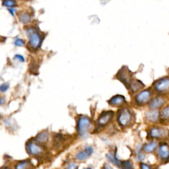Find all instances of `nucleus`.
I'll use <instances>...</instances> for the list:
<instances>
[{
  "label": "nucleus",
  "mask_w": 169,
  "mask_h": 169,
  "mask_svg": "<svg viewBox=\"0 0 169 169\" xmlns=\"http://www.w3.org/2000/svg\"><path fill=\"white\" fill-rule=\"evenodd\" d=\"M121 73H118V76H119V79L121 81H122L123 82L125 83L126 84V85H129V82L130 81V75L127 72L126 69H121L120 71Z\"/></svg>",
  "instance_id": "14"
},
{
  "label": "nucleus",
  "mask_w": 169,
  "mask_h": 169,
  "mask_svg": "<svg viewBox=\"0 0 169 169\" xmlns=\"http://www.w3.org/2000/svg\"><path fill=\"white\" fill-rule=\"evenodd\" d=\"M161 117L164 120H169V106H165L162 110Z\"/></svg>",
  "instance_id": "19"
},
{
  "label": "nucleus",
  "mask_w": 169,
  "mask_h": 169,
  "mask_svg": "<svg viewBox=\"0 0 169 169\" xmlns=\"http://www.w3.org/2000/svg\"><path fill=\"white\" fill-rule=\"evenodd\" d=\"M106 157L107 159L109 161H110L112 163H113L114 165H116L118 167H122V162H120L119 160L117 159L116 156L112 153H108V154H106Z\"/></svg>",
  "instance_id": "15"
},
{
  "label": "nucleus",
  "mask_w": 169,
  "mask_h": 169,
  "mask_svg": "<svg viewBox=\"0 0 169 169\" xmlns=\"http://www.w3.org/2000/svg\"><path fill=\"white\" fill-rule=\"evenodd\" d=\"M29 165L28 161H23L15 165V169H27Z\"/></svg>",
  "instance_id": "21"
},
{
  "label": "nucleus",
  "mask_w": 169,
  "mask_h": 169,
  "mask_svg": "<svg viewBox=\"0 0 169 169\" xmlns=\"http://www.w3.org/2000/svg\"><path fill=\"white\" fill-rule=\"evenodd\" d=\"M20 20L23 23H27L30 20V16L27 13H23L20 15Z\"/></svg>",
  "instance_id": "22"
},
{
  "label": "nucleus",
  "mask_w": 169,
  "mask_h": 169,
  "mask_svg": "<svg viewBox=\"0 0 169 169\" xmlns=\"http://www.w3.org/2000/svg\"><path fill=\"white\" fill-rule=\"evenodd\" d=\"M126 102V99L122 95H116L109 100V104L113 106H120Z\"/></svg>",
  "instance_id": "12"
},
{
  "label": "nucleus",
  "mask_w": 169,
  "mask_h": 169,
  "mask_svg": "<svg viewBox=\"0 0 169 169\" xmlns=\"http://www.w3.org/2000/svg\"><path fill=\"white\" fill-rule=\"evenodd\" d=\"M9 87V85L8 83H3L0 86V90H1V92H5L7 91Z\"/></svg>",
  "instance_id": "25"
},
{
  "label": "nucleus",
  "mask_w": 169,
  "mask_h": 169,
  "mask_svg": "<svg viewBox=\"0 0 169 169\" xmlns=\"http://www.w3.org/2000/svg\"><path fill=\"white\" fill-rule=\"evenodd\" d=\"M122 168L123 169H134L133 162L130 161H124L122 162Z\"/></svg>",
  "instance_id": "20"
},
{
  "label": "nucleus",
  "mask_w": 169,
  "mask_h": 169,
  "mask_svg": "<svg viewBox=\"0 0 169 169\" xmlns=\"http://www.w3.org/2000/svg\"><path fill=\"white\" fill-rule=\"evenodd\" d=\"M137 159L139 160V161H142L143 160L145 159V156L144 154H143L142 153H138V154H137Z\"/></svg>",
  "instance_id": "27"
},
{
  "label": "nucleus",
  "mask_w": 169,
  "mask_h": 169,
  "mask_svg": "<svg viewBox=\"0 0 169 169\" xmlns=\"http://www.w3.org/2000/svg\"><path fill=\"white\" fill-rule=\"evenodd\" d=\"M14 44L15 46H23L25 44V42L23 40H22V39L17 37V38L15 39Z\"/></svg>",
  "instance_id": "24"
},
{
  "label": "nucleus",
  "mask_w": 169,
  "mask_h": 169,
  "mask_svg": "<svg viewBox=\"0 0 169 169\" xmlns=\"http://www.w3.org/2000/svg\"><path fill=\"white\" fill-rule=\"evenodd\" d=\"M129 86L131 87V91H137L140 89H141V87H143V84L140 81L134 80L131 82V84Z\"/></svg>",
  "instance_id": "18"
},
{
  "label": "nucleus",
  "mask_w": 169,
  "mask_h": 169,
  "mask_svg": "<svg viewBox=\"0 0 169 169\" xmlns=\"http://www.w3.org/2000/svg\"><path fill=\"white\" fill-rule=\"evenodd\" d=\"M3 5L7 7L13 8V7L17 5V2L15 1H12V0H7V1H3Z\"/></svg>",
  "instance_id": "23"
},
{
  "label": "nucleus",
  "mask_w": 169,
  "mask_h": 169,
  "mask_svg": "<svg viewBox=\"0 0 169 169\" xmlns=\"http://www.w3.org/2000/svg\"><path fill=\"white\" fill-rule=\"evenodd\" d=\"M102 169H113V168L111 167V166L109 164H108V163H106V164H104V167H103V168H102Z\"/></svg>",
  "instance_id": "31"
},
{
  "label": "nucleus",
  "mask_w": 169,
  "mask_h": 169,
  "mask_svg": "<svg viewBox=\"0 0 169 169\" xmlns=\"http://www.w3.org/2000/svg\"><path fill=\"white\" fill-rule=\"evenodd\" d=\"M27 150L30 155H38L42 152V149L38 145L33 142L28 143L27 144Z\"/></svg>",
  "instance_id": "11"
},
{
  "label": "nucleus",
  "mask_w": 169,
  "mask_h": 169,
  "mask_svg": "<svg viewBox=\"0 0 169 169\" xmlns=\"http://www.w3.org/2000/svg\"><path fill=\"white\" fill-rule=\"evenodd\" d=\"M158 147V143L155 141H153L149 143H147L143 146V151L145 153H152Z\"/></svg>",
  "instance_id": "16"
},
{
  "label": "nucleus",
  "mask_w": 169,
  "mask_h": 169,
  "mask_svg": "<svg viewBox=\"0 0 169 169\" xmlns=\"http://www.w3.org/2000/svg\"><path fill=\"white\" fill-rule=\"evenodd\" d=\"M155 91L159 93H165L169 91V78L164 77L157 80L154 84Z\"/></svg>",
  "instance_id": "4"
},
{
  "label": "nucleus",
  "mask_w": 169,
  "mask_h": 169,
  "mask_svg": "<svg viewBox=\"0 0 169 169\" xmlns=\"http://www.w3.org/2000/svg\"><path fill=\"white\" fill-rule=\"evenodd\" d=\"M152 93L150 90L146 89L140 92L138 95L136 96L135 100L139 104H145L147 103L150 100Z\"/></svg>",
  "instance_id": "6"
},
{
  "label": "nucleus",
  "mask_w": 169,
  "mask_h": 169,
  "mask_svg": "<svg viewBox=\"0 0 169 169\" xmlns=\"http://www.w3.org/2000/svg\"><path fill=\"white\" fill-rule=\"evenodd\" d=\"M114 113L111 111H107L103 112L101 115L100 116L98 120V123L100 126H105L108 123L111 118H112Z\"/></svg>",
  "instance_id": "9"
},
{
  "label": "nucleus",
  "mask_w": 169,
  "mask_h": 169,
  "mask_svg": "<svg viewBox=\"0 0 169 169\" xmlns=\"http://www.w3.org/2000/svg\"><path fill=\"white\" fill-rule=\"evenodd\" d=\"M93 151L94 149L93 147L86 146L84 150L77 153L75 157L79 161H85L93 154Z\"/></svg>",
  "instance_id": "7"
},
{
  "label": "nucleus",
  "mask_w": 169,
  "mask_h": 169,
  "mask_svg": "<svg viewBox=\"0 0 169 169\" xmlns=\"http://www.w3.org/2000/svg\"><path fill=\"white\" fill-rule=\"evenodd\" d=\"M48 136L49 135L48 131H42L36 135V139L39 143H45L48 141Z\"/></svg>",
  "instance_id": "17"
},
{
  "label": "nucleus",
  "mask_w": 169,
  "mask_h": 169,
  "mask_svg": "<svg viewBox=\"0 0 169 169\" xmlns=\"http://www.w3.org/2000/svg\"><path fill=\"white\" fill-rule=\"evenodd\" d=\"M158 157L161 161H169V145L166 143H162L158 149Z\"/></svg>",
  "instance_id": "5"
},
{
  "label": "nucleus",
  "mask_w": 169,
  "mask_h": 169,
  "mask_svg": "<svg viewBox=\"0 0 169 169\" xmlns=\"http://www.w3.org/2000/svg\"><path fill=\"white\" fill-rule=\"evenodd\" d=\"M149 133L151 138L161 139L166 135V131L164 129L159 128V127H154L150 129Z\"/></svg>",
  "instance_id": "8"
},
{
  "label": "nucleus",
  "mask_w": 169,
  "mask_h": 169,
  "mask_svg": "<svg viewBox=\"0 0 169 169\" xmlns=\"http://www.w3.org/2000/svg\"><path fill=\"white\" fill-rule=\"evenodd\" d=\"M146 118L149 121L157 122L159 118V112L157 110L149 111L146 113Z\"/></svg>",
  "instance_id": "13"
},
{
  "label": "nucleus",
  "mask_w": 169,
  "mask_h": 169,
  "mask_svg": "<svg viewBox=\"0 0 169 169\" xmlns=\"http://www.w3.org/2000/svg\"><path fill=\"white\" fill-rule=\"evenodd\" d=\"M4 169H9V168H5Z\"/></svg>",
  "instance_id": "34"
},
{
  "label": "nucleus",
  "mask_w": 169,
  "mask_h": 169,
  "mask_svg": "<svg viewBox=\"0 0 169 169\" xmlns=\"http://www.w3.org/2000/svg\"><path fill=\"white\" fill-rule=\"evenodd\" d=\"M14 59L15 60H19V61H21V62H24V61H25V58H24V57L23 56H21V55H19V54L15 55V57H14Z\"/></svg>",
  "instance_id": "26"
},
{
  "label": "nucleus",
  "mask_w": 169,
  "mask_h": 169,
  "mask_svg": "<svg viewBox=\"0 0 169 169\" xmlns=\"http://www.w3.org/2000/svg\"><path fill=\"white\" fill-rule=\"evenodd\" d=\"M27 34L29 39V43L30 46L34 49H37L41 45V36L38 32H37L34 28H28L27 30Z\"/></svg>",
  "instance_id": "2"
},
{
  "label": "nucleus",
  "mask_w": 169,
  "mask_h": 169,
  "mask_svg": "<svg viewBox=\"0 0 169 169\" xmlns=\"http://www.w3.org/2000/svg\"><path fill=\"white\" fill-rule=\"evenodd\" d=\"M3 98H1V104H3Z\"/></svg>",
  "instance_id": "32"
},
{
  "label": "nucleus",
  "mask_w": 169,
  "mask_h": 169,
  "mask_svg": "<svg viewBox=\"0 0 169 169\" xmlns=\"http://www.w3.org/2000/svg\"><path fill=\"white\" fill-rule=\"evenodd\" d=\"M140 168H141V169H151V166L145 163L140 164Z\"/></svg>",
  "instance_id": "28"
},
{
  "label": "nucleus",
  "mask_w": 169,
  "mask_h": 169,
  "mask_svg": "<svg viewBox=\"0 0 169 169\" xmlns=\"http://www.w3.org/2000/svg\"><path fill=\"white\" fill-rule=\"evenodd\" d=\"M118 121L122 126H126L131 121V114L127 108H124L120 111L118 117Z\"/></svg>",
  "instance_id": "3"
},
{
  "label": "nucleus",
  "mask_w": 169,
  "mask_h": 169,
  "mask_svg": "<svg viewBox=\"0 0 169 169\" xmlns=\"http://www.w3.org/2000/svg\"><path fill=\"white\" fill-rule=\"evenodd\" d=\"M165 103V100L161 96H157L153 98L149 103V108L152 110H156L163 106Z\"/></svg>",
  "instance_id": "10"
},
{
  "label": "nucleus",
  "mask_w": 169,
  "mask_h": 169,
  "mask_svg": "<svg viewBox=\"0 0 169 169\" xmlns=\"http://www.w3.org/2000/svg\"><path fill=\"white\" fill-rule=\"evenodd\" d=\"M77 166L75 164L71 163V164H69V165H68L66 169H77Z\"/></svg>",
  "instance_id": "29"
},
{
  "label": "nucleus",
  "mask_w": 169,
  "mask_h": 169,
  "mask_svg": "<svg viewBox=\"0 0 169 169\" xmlns=\"http://www.w3.org/2000/svg\"><path fill=\"white\" fill-rule=\"evenodd\" d=\"M8 11H9L10 13L13 16L14 13L17 11V9H14V8H8Z\"/></svg>",
  "instance_id": "30"
},
{
  "label": "nucleus",
  "mask_w": 169,
  "mask_h": 169,
  "mask_svg": "<svg viewBox=\"0 0 169 169\" xmlns=\"http://www.w3.org/2000/svg\"><path fill=\"white\" fill-rule=\"evenodd\" d=\"M91 127V122L87 116H81L79 119L77 128L79 133L83 137H86Z\"/></svg>",
  "instance_id": "1"
},
{
  "label": "nucleus",
  "mask_w": 169,
  "mask_h": 169,
  "mask_svg": "<svg viewBox=\"0 0 169 169\" xmlns=\"http://www.w3.org/2000/svg\"><path fill=\"white\" fill-rule=\"evenodd\" d=\"M85 169H91V168H85Z\"/></svg>",
  "instance_id": "33"
}]
</instances>
